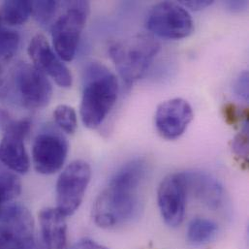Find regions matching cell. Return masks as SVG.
Listing matches in <instances>:
<instances>
[{
  "mask_svg": "<svg viewBox=\"0 0 249 249\" xmlns=\"http://www.w3.org/2000/svg\"><path fill=\"white\" fill-rule=\"evenodd\" d=\"M53 119L56 125L67 134H74L78 127V118L73 107L59 105L53 111Z\"/></svg>",
  "mask_w": 249,
  "mask_h": 249,
  "instance_id": "21",
  "label": "cell"
},
{
  "mask_svg": "<svg viewBox=\"0 0 249 249\" xmlns=\"http://www.w3.org/2000/svg\"><path fill=\"white\" fill-rule=\"evenodd\" d=\"M245 1H228L225 3V6L232 12H240L246 6Z\"/></svg>",
  "mask_w": 249,
  "mask_h": 249,
  "instance_id": "27",
  "label": "cell"
},
{
  "mask_svg": "<svg viewBox=\"0 0 249 249\" xmlns=\"http://www.w3.org/2000/svg\"><path fill=\"white\" fill-rule=\"evenodd\" d=\"M92 176L90 165L84 160L71 162L56 182V209L66 217L81 207Z\"/></svg>",
  "mask_w": 249,
  "mask_h": 249,
  "instance_id": "6",
  "label": "cell"
},
{
  "mask_svg": "<svg viewBox=\"0 0 249 249\" xmlns=\"http://www.w3.org/2000/svg\"><path fill=\"white\" fill-rule=\"evenodd\" d=\"M194 118L191 105L182 98L162 102L156 109L154 123L158 134L169 141L179 138Z\"/></svg>",
  "mask_w": 249,
  "mask_h": 249,
  "instance_id": "13",
  "label": "cell"
},
{
  "mask_svg": "<svg viewBox=\"0 0 249 249\" xmlns=\"http://www.w3.org/2000/svg\"><path fill=\"white\" fill-rule=\"evenodd\" d=\"M187 194L192 195L204 206L217 210L224 200V189L220 181L208 172L192 170L182 172Z\"/></svg>",
  "mask_w": 249,
  "mask_h": 249,
  "instance_id": "14",
  "label": "cell"
},
{
  "mask_svg": "<svg viewBox=\"0 0 249 249\" xmlns=\"http://www.w3.org/2000/svg\"><path fill=\"white\" fill-rule=\"evenodd\" d=\"M0 16L2 21L8 25H21L25 23L31 16V1H5L1 6Z\"/></svg>",
  "mask_w": 249,
  "mask_h": 249,
  "instance_id": "17",
  "label": "cell"
},
{
  "mask_svg": "<svg viewBox=\"0 0 249 249\" xmlns=\"http://www.w3.org/2000/svg\"><path fill=\"white\" fill-rule=\"evenodd\" d=\"M19 45L18 34L10 29H0V67L8 63L18 51Z\"/></svg>",
  "mask_w": 249,
  "mask_h": 249,
  "instance_id": "20",
  "label": "cell"
},
{
  "mask_svg": "<svg viewBox=\"0 0 249 249\" xmlns=\"http://www.w3.org/2000/svg\"><path fill=\"white\" fill-rule=\"evenodd\" d=\"M159 50V42L142 33L112 44L109 54L125 85L130 87L144 75Z\"/></svg>",
  "mask_w": 249,
  "mask_h": 249,
  "instance_id": "3",
  "label": "cell"
},
{
  "mask_svg": "<svg viewBox=\"0 0 249 249\" xmlns=\"http://www.w3.org/2000/svg\"><path fill=\"white\" fill-rule=\"evenodd\" d=\"M178 3L182 7L188 8L192 11H200V10H204L207 7L213 4V1H210V0H188V1H180Z\"/></svg>",
  "mask_w": 249,
  "mask_h": 249,
  "instance_id": "25",
  "label": "cell"
},
{
  "mask_svg": "<svg viewBox=\"0 0 249 249\" xmlns=\"http://www.w3.org/2000/svg\"><path fill=\"white\" fill-rule=\"evenodd\" d=\"M145 26L153 35L173 40L186 38L194 31V21L189 12L178 2L171 1L157 3L151 8Z\"/></svg>",
  "mask_w": 249,
  "mask_h": 249,
  "instance_id": "5",
  "label": "cell"
},
{
  "mask_svg": "<svg viewBox=\"0 0 249 249\" xmlns=\"http://www.w3.org/2000/svg\"><path fill=\"white\" fill-rule=\"evenodd\" d=\"M218 234V225L207 218H194L187 228V241L194 247L205 246Z\"/></svg>",
  "mask_w": 249,
  "mask_h": 249,
  "instance_id": "16",
  "label": "cell"
},
{
  "mask_svg": "<svg viewBox=\"0 0 249 249\" xmlns=\"http://www.w3.org/2000/svg\"><path fill=\"white\" fill-rule=\"evenodd\" d=\"M187 190L182 173L165 177L157 189L158 208L164 222L171 228H177L184 220Z\"/></svg>",
  "mask_w": 249,
  "mask_h": 249,
  "instance_id": "9",
  "label": "cell"
},
{
  "mask_svg": "<svg viewBox=\"0 0 249 249\" xmlns=\"http://www.w3.org/2000/svg\"><path fill=\"white\" fill-rule=\"evenodd\" d=\"M58 1H31V16L44 28H52L60 8Z\"/></svg>",
  "mask_w": 249,
  "mask_h": 249,
  "instance_id": "18",
  "label": "cell"
},
{
  "mask_svg": "<svg viewBox=\"0 0 249 249\" xmlns=\"http://www.w3.org/2000/svg\"><path fill=\"white\" fill-rule=\"evenodd\" d=\"M234 92L238 98L244 100L245 102L249 101V73L244 71L239 75L237 80L234 83Z\"/></svg>",
  "mask_w": 249,
  "mask_h": 249,
  "instance_id": "24",
  "label": "cell"
},
{
  "mask_svg": "<svg viewBox=\"0 0 249 249\" xmlns=\"http://www.w3.org/2000/svg\"><path fill=\"white\" fill-rule=\"evenodd\" d=\"M71 249H110L92 240L89 239H84L76 243Z\"/></svg>",
  "mask_w": 249,
  "mask_h": 249,
  "instance_id": "26",
  "label": "cell"
},
{
  "mask_svg": "<svg viewBox=\"0 0 249 249\" xmlns=\"http://www.w3.org/2000/svg\"><path fill=\"white\" fill-rule=\"evenodd\" d=\"M119 81L105 65L91 62L85 70L80 115L84 125L95 129L103 124L119 95Z\"/></svg>",
  "mask_w": 249,
  "mask_h": 249,
  "instance_id": "1",
  "label": "cell"
},
{
  "mask_svg": "<svg viewBox=\"0 0 249 249\" xmlns=\"http://www.w3.org/2000/svg\"><path fill=\"white\" fill-rule=\"evenodd\" d=\"M142 211L138 190L110 181L94 202L92 218L98 227L114 230L138 219Z\"/></svg>",
  "mask_w": 249,
  "mask_h": 249,
  "instance_id": "2",
  "label": "cell"
},
{
  "mask_svg": "<svg viewBox=\"0 0 249 249\" xmlns=\"http://www.w3.org/2000/svg\"><path fill=\"white\" fill-rule=\"evenodd\" d=\"M48 249L45 246H41V247H39V248H37V249H35V247H34V249Z\"/></svg>",
  "mask_w": 249,
  "mask_h": 249,
  "instance_id": "29",
  "label": "cell"
},
{
  "mask_svg": "<svg viewBox=\"0 0 249 249\" xmlns=\"http://www.w3.org/2000/svg\"><path fill=\"white\" fill-rule=\"evenodd\" d=\"M39 223L44 246L47 249H66V216L56 208H46L39 213Z\"/></svg>",
  "mask_w": 249,
  "mask_h": 249,
  "instance_id": "15",
  "label": "cell"
},
{
  "mask_svg": "<svg viewBox=\"0 0 249 249\" xmlns=\"http://www.w3.org/2000/svg\"><path fill=\"white\" fill-rule=\"evenodd\" d=\"M223 117L226 124L232 126L239 125L242 121L249 122V111L246 109L245 111H241L240 108L233 104L227 103L223 107Z\"/></svg>",
  "mask_w": 249,
  "mask_h": 249,
  "instance_id": "23",
  "label": "cell"
},
{
  "mask_svg": "<svg viewBox=\"0 0 249 249\" xmlns=\"http://www.w3.org/2000/svg\"><path fill=\"white\" fill-rule=\"evenodd\" d=\"M7 91V83H6V78L4 75L3 67H0V97L5 95Z\"/></svg>",
  "mask_w": 249,
  "mask_h": 249,
  "instance_id": "28",
  "label": "cell"
},
{
  "mask_svg": "<svg viewBox=\"0 0 249 249\" xmlns=\"http://www.w3.org/2000/svg\"><path fill=\"white\" fill-rule=\"evenodd\" d=\"M232 149L237 157L246 164L249 161V123L245 124L242 131L232 142Z\"/></svg>",
  "mask_w": 249,
  "mask_h": 249,
  "instance_id": "22",
  "label": "cell"
},
{
  "mask_svg": "<svg viewBox=\"0 0 249 249\" xmlns=\"http://www.w3.org/2000/svg\"><path fill=\"white\" fill-rule=\"evenodd\" d=\"M0 213H1V212H0Z\"/></svg>",
  "mask_w": 249,
  "mask_h": 249,
  "instance_id": "31",
  "label": "cell"
},
{
  "mask_svg": "<svg viewBox=\"0 0 249 249\" xmlns=\"http://www.w3.org/2000/svg\"><path fill=\"white\" fill-rule=\"evenodd\" d=\"M31 130L29 120L8 123L0 142V161L11 171L25 174L30 168V159L24 140Z\"/></svg>",
  "mask_w": 249,
  "mask_h": 249,
  "instance_id": "11",
  "label": "cell"
},
{
  "mask_svg": "<svg viewBox=\"0 0 249 249\" xmlns=\"http://www.w3.org/2000/svg\"><path fill=\"white\" fill-rule=\"evenodd\" d=\"M27 53L33 65L50 76L57 86L69 89L73 85V76L68 67L59 58L43 34H36L29 42Z\"/></svg>",
  "mask_w": 249,
  "mask_h": 249,
  "instance_id": "12",
  "label": "cell"
},
{
  "mask_svg": "<svg viewBox=\"0 0 249 249\" xmlns=\"http://www.w3.org/2000/svg\"><path fill=\"white\" fill-rule=\"evenodd\" d=\"M21 192V182L18 178L12 174H0V210L7 203L17 198Z\"/></svg>",
  "mask_w": 249,
  "mask_h": 249,
  "instance_id": "19",
  "label": "cell"
},
{
  "mask_svg": "<svg viewBox=\"0 0 249 249\" xmlns=\"http://www.w3.org/2000/svg\"><path fill=\"white\" fill-rule=\"evenodd\" d=\"M16 89L22 105L30 110L43 109L53 97V87L43 72L33 64L19 63L14 72Z\"/></svg>",
  "mask_w": 249,
  "mask_h": 249,
  "instance_id": "8",
  "label": "cell"
},
{
  "mask_svg": "<svg viewBox=\"0 0 249 249\" xmlns=\"http://www.w3.org/2000/svg\"><path fill=\"white\" fill-rule=\"evenodd\" d=\"M1 23H2V19H1V16H0V29L2 28V27H1Z\"/></svg>",
  "mask_w": 249,
  "mask_h": 249,
  "instance_id": "30",
  "label": "cell"
},
{
  "mask_svg": "<svg viewBox=\"0 0 249 249\" xmlns=\"http://www.w3.org/2000/svg\"><path fill=\"white\" fill-rule=\"evenodd\" d=\"M62 3L64 11L57 16L51 32L54 52L62 61L70 62L76 55L90 7L88 1Z\"/></svg>",
  "mask_w": 249,
  "mask_h": 249,
  "instance_id": "4",
  "label": "cell"
},
{
  "mask_svg": "<svg viewBox=\"0 0 249 249\" xmlns=\"http://www.w3.org/2000/svg\"><path fill=\"white\" fill-rule=\"evenodd\" d=\"M69 144L64 136L56 131H44L34 141L32 162L37 173L53 175L59 172L67 159Z\"/></svg>",
  "mask_w": 249,
  "mask_h": 249,
  "instance_id": "10",
  "label": "cell"
},
{
  "mask_svg": "<svg viewBox=\"0 0 249 249\" xmlns=\"http://www.w3.org/2000/svg\"><path fill=\"white\" fill-rule=\"evenodd\" d=\"M34 219L22 205L4 207L0 213V249H33Z\"/></svg>",
  "mask_w": 249,
  "mask_h": 249,
  "instance_id": "7",
  "label": "cell"
}]
</instances>
